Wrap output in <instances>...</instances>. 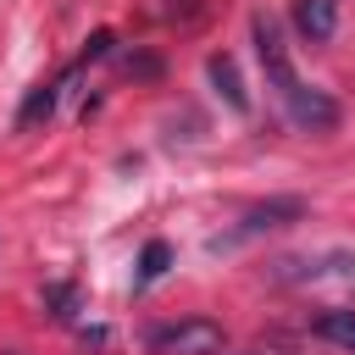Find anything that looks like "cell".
<instances>
[{"instance_id":"cell-1","label":"cell","mask_w":355,"mask_h":355,"mask_svg":"<svg viewBox=\"0 0 355 355\" xmlns=\"http://www.w3.org/2000/svg\"><path fill=\"white\" fill-rule=\"evenodd\" d=\"M300 216H305V200L277 194V200H266V205H250V211L239 216V227H227L222 239H211V250H233V244H244V239H255V233H272V227H288V222H300Z\"/></svg>"},{"instance_id":"cell-2","label":"cell","mask_w":355,"mask_h":355,"mask_svg":"<svg viewBox=\"0 0 355 355\" xmlns=\"http://www.w3.org/2000/svg\"><path fill=\"white\" fill-rule=\"evenodd\" d=\"M150 349L155 355H216L222 349V327L211 316H183L172 327H155L150 333Z\"/></svg>"},{"instance_id":"cell-3","label":"cell","mask_w":355,"mask_h":355,"mask_svg":"<svg viewBox=\"0 0 355 355\" xmlns=\"http://www.w3.org/2000/svg\"><path fill=\"white\" fill-rule=\"evenodd\" d=\"M250 33H255V55H261L272 89L288 94L300 78H294V61H288V44H283V22H277L272 11H255V17H250Z\"/></svg>"},{"instance_id":"cell-4","label":"cell","mask_w":355,"mask_h":355,"mask_svg":"<svg viewBox=\"0 0 355 355\" xmlns=\"http://www.w3.org/2000/svg\"><path fill=\"white\" fill-rule=\"evenodd\" d=\"M283 105H288V116H294V128H311V133H333V128H338V100H333L327 89H311V83H294V89L283 94Z\"/></svg>"},{"instance_id":"cell-5","label":"cell","mask_w":355,"mask_h":355,"mask_svg":"<svg viewBox=\"0 0 355 355\" xmlns=\"http://www.w3.org/2000/svg\"><path fill=\"white\" fill-rule=\"evenodd\" d=\"M294 28L305 33V39H333V28H338V0H294Z\"/></svg>"},{"instance_id":"cell-6","label":"cell","mask_w":355,"mask_h":355,"mask_svg":"<svg viewBox=\"0 0 355 355\" xmlns=\"http://www.w3.org/2000/svg\"><path fill=\"white\" fill-rule=\"evenodd\" d=\"M205 72H211L216 94H222L233 111H250V89H244V78H239V61H233V55H211V61H205Z\"/></svg>"},{"instance_id":"cell-7","label":"cell","mask_w":355,"mask_h":355,"mask_svg":"<svg viewBox=\"0 0 355 355\" xmlns=\"http://www.w3.org/2000/svg\"><path fill=\"white\" fill-rule=\"evenodd\" d=\"M311 333L327 338V344H338V349H355V311H322L311 322Z\"/></svg>"},{"instance_id":"cell-8","label":"cell","mask_w":355,"mask_h":355,"mask_svg":"<svg viewBox=\"0 0 355 355\" xmlns=\"http://www.w3.org/2000/svg\"><path fill=\"white\" fill-rule=\"evenodd\" d=\"M166 266H172V244H166V239H150V244L139 250V272H133V283L144 288V283H155Z\"/></svg>"},{"instance_id":"cell-9","label":"cell","mask_w":355,"mask_h":355,"mask_svg":"<svg viewBox=\"0 0 355 355\" xmlns=\"http://www.w3.org/2000/svg\"><path fill=\"white\" fill-rule=\"evenodd\" d=\"M50 111H55V83H39V89L22 100V116H17V122H22V128H33V122H39V116H50Z\"/></svg>"},{"instance_id":"cell-10","label":"cell","mask_w":355,"mask_h":355,"mask_svg":"<svg viewBox=\"0 0 355 355\" xmlns=\"http://www.w3.org/2000/svg\"><path fill=\"white\" fill-rule=\"evenodd\" d=\"M44 305H50V316H72V305H78V288H67V283H55V288H44Z\"/></svg>"},{"instance_id":"cell-11","label":"cell","mask_w":355,"mask_h":355,"mask_svg":"<svg viewBox=\"0 0 355 355\" xmlns=\"http://www.w3.org/2000/svg\"><path fill=\"white\" fill-rule=\"evenodd\" d=\"M111 44H116V39H111V33H94V39H89V50H83V55H89V61H100V55H105V50H111Z\"/></svg>"},{"instance_id":"cell-12","label":"cell","mask_w":355,"mask_h":355,"mask_svg":"<svg viewBox=\"0 0 355 355\" xmlns=\"http://www.w3.org/2000/svg\"><path fill=\"white\" fill-rule=\"evenodd\" d=\"M0 355H22V349H0Z\"/></svg>"}]
</instances>
